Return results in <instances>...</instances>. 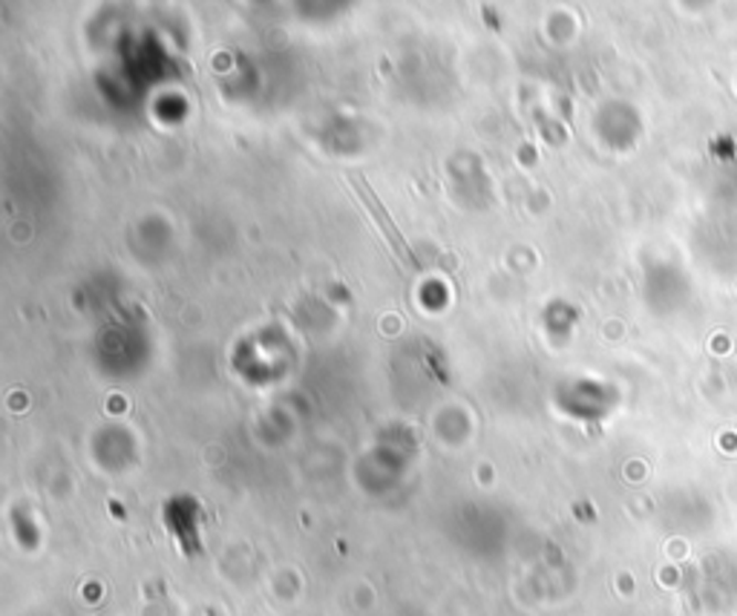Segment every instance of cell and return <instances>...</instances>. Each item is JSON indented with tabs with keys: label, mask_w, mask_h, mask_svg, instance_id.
Masks as SVG:
<instances>
[{
	"label": "cell",
	"mask_w": 737,
	"mask_h": 616,
	"mask_svg": "<svg viewBox=\"0 0 737 616\" xmlns=\"http://www.w3.org/2000/svg\"><path fill=\"white\" fill-rule=\"evenodd\" d=\"M349 182L355 184V191H358L360 202H364L366 211H369L375 216V222H378V227H380V234L387 236V243L392 245L394 254H398V257H401L403 263L415 265V254H412V251L407 248V240H403V236H401V231H398V225H394L392 216H389V213H387V208L380 205V199H378V193L372 191V184L366 182L364 177H349Z\"/></svg>",
	"instance_id": "6da1fadb"
}]
</instances>
